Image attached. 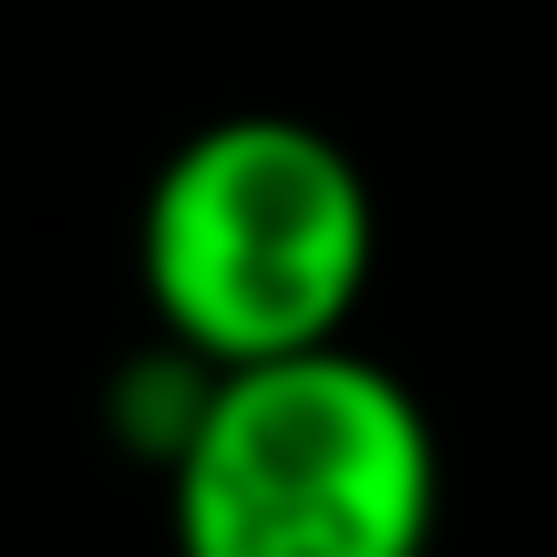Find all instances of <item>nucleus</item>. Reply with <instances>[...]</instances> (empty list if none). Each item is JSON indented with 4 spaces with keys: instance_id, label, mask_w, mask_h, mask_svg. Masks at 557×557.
Here are the masks:
<instances>
[{
    "instance_id": "f03ea898",
    "label": "nucleus",
    "mask_w": 557,
    "mask_h": 557,
    "mask_svg": "<svg viewBox=\"0 0 557 557\" xmlns=\"http://www.w3.org/2000/svg\"><path fill=\"white\" fill-rule=\"evenodd\" d=\"M434 506V423L351 341L207 372L165 455L176 557H423Z\"/></svg>"
},
{
    "instance_id": "f257e3e1",
    "label": "nucleus",
    "mask_w": 557,
    "mask_h": 557,
    "mask_svg": "<svg viewBox=\"0 0 557 557\" xmlns=\"http://www.w3.org/2000/svg\"><path fill=\"white\" fill-rule=\"evenodd\" d=\"M372 176L299 114H218L156 165L135 218L145 310L207 372L289 361L351 331L372 289Z\"/></svg>"
}]
</instances>
